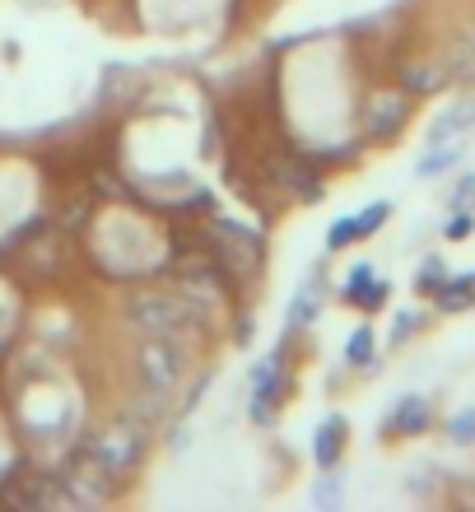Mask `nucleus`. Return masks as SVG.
<instances>
[{"instance_id":"nucleus-12","label":"nucleus","mask_w":475,"mask_h":512,"mask_svg":"<svg viewBox=\"0 0 475 512\" xmlns=\"http://www.w3.org/2000/svg\"><path fill=\"white\" fill-rule=\"evenodd\" d=\"M443 84H448V70L443 66H406L401 70V89H406L410 98L434 94V89H443Z\"/></svg>"},{"instance_id":"nucleus-16","label":"nucleus","mask_w":475,"mask_h":512,"mask_svg":"<svg viewBox=\"0 0 475 512\" xmlns=\"http://www.w3.org/2000/svg\"><path fill=\"white\" fill-rule=\"evenodd\" d=\"M313 317H317V289L308 284V289H299V294H294V303H289V331L313 326Z\"/></svg>"},{"instance_id":"nucleus-14","label":"nucleus","mask_w":475,"mask_h":512,"mask_svg":"<svg viewBox=\"0 0 475 512\" xmlns=\"http://www.w3.org/2000/svg\"><path fill=\"white\" fill-rule=\"evenodd\" d=\"M313 503L322 512H336L340 503H345V475H340V466H331V471L317 475V485H313Z\"/></svg>"},{"instance_id":"nucleus-2","label":"nucleus","mask_w":475,"mask_h":512,"mask_svg":"<svg viewBox=\"0 0 475 512\" xmlns=\"http://www.w3.org/2000/svg\"><path fill=\"white\" fill-rule=\"evenodd\" d=\"M145 438H150V429H140L136 419H122L117 429H108L103 438H98L89 457H94L98 466H103V475L112 480V475H126L140 461V452H145Z\"/></svg>"},{"instance_id":"nucleus-4","label":"nucleus","mask_w":475,"mask_h":512,"mask_svg":"<svg viewBox=\"0 0 475 512\" xmlns=\"http://www.w3.org/2000/svg\"><path fill=\"white\" fill-rule=\"evenodd\" d=\"M280 359H285V345L271 350L252 368V405H247V410H252L257 424H266V419L280 410V396H285V368H280Z\"/></svg>"},{"instance_id":"nucleus-5","label":"nucleus","mask_w":475,"mask_h":512,"mask_svg":"<svg viewBox=\"0 0 475 512\" xmlns=\"http://www.w3.org/2000/svg\"><path fill=\"white\" fill-rule=\"evenodd\" d=\"M410 117V94H373L364 108V135L373 140V145H382V140H392L401 126H406Z\"/></svg>"},{"instance_id":"nucleus-19","label":"nucleus","mask_w":475,"mask_h":512,"mask_svg":"<svg viewBox=\"0 0 475 512\" xmlns=\"http://www.w3.org/2000/svg\"><path fill=\"white\" fill-rule=\"evenodd\" d=\"M448 438L452 443H475V410H462V415L448 419Z\"/></svg>"},{"instance_id":"nucleus-10","label":"nucleus","mask_w":475,"mask_h":512,"mask_svg":"<svg viewBox=\"0 0 475 512\" xmlns=\"http://www.w3.org/2000/svg\"><path fill=\"white\" fill-rule=\"evenodd\" d=\"M434 298H438V308H443V312L471 308V303H475V270H471V275H443V284L434 289Z\"/></svg>"},{"instance_id":"nucleus-17","label":"nucleus","mask_w":475,"mask_h":512,"mask_svg":"<svg viewBox=\"0 0 475 512\" xmlns=\"http://www.w3.org/2000/svg\"><path fill=\"white\" fill-rule=\"evenodd\" d=\"M350 243H359V233H354V215H340L331 229H326V252H345Z\"/></svg>"},{"instance_id":"nucleus-15","label":"nucleus","mask_w":475,"mask_h":512,"mask_svg":"<svg viewBox=\"0 0 475 512\" xmlns=\"http://www.w3.org/2000/svg\"><path fill=\"white\" fill-rule=\"evenodd\" d=\"M387 219H392V201H373V205H364V210L354 215V233H359V243H364V238H373V233H378L382 224H387Z\"/></svg>"},{"instance_id":"nucleus-18","label":"nucleus","mask_w":475,"mask_h":512,"mask_svg":"<svg viewBox=\"0 0 475 512\" xmlns=\"http://www.w3.org/2000/svg\"><path fill=\"white\" fill-rule=\"evenodd\" d=\"M443 275H448V270H443V256H429V261L420 266V280H415V289H420V294H434L438 284H443Z\"/></svg>"},{"instance_id":"nucleus-11","label":"nucleus","mask_w":475,"mask_h":512,"mask_svg":"<svg viewBox=\"0 0 475 512\" xmlns=\"http://www.w3.org/2000/svg\"><path fill=\"white\" fill-rule=\"evenodd\" d=\"M345 364L350 368H378V336H373V326H354V336L345 340Z\"/></svg>"},{"instance_id":"nucleus-3","label":"nucleus","mask_w":475,"mask_h":512,"mask_svg":"<svg viewBox=\"0 0 475 512\" xmlns=\"http://www.w3.org/2000/svg\"><path fill=\"white\" fill-rule=\"evenodd\" d=\"M210 233H215V261L224 270H233V275H252V270L261 266V238L257 233L238 229V224H229V219H215Z\"/></svg>"},{"instance_id":"nucleus-9","label":"nucleus","mask_w":475,"mask_h":512,"mask_svg":"<svg viewBox=\"0 0 475 512\" xmlns=\"http://www.w3.org/2000/svg\"><path fill=\"white\" fill-rule=\"evenodd\" d=\"M345 443H350V419H345V415H326L322 424H317V433H313V461L322 466V471L340 466Z\"/></svg>"},{"instance_id":"nucleus-21","label":"nucleus","mask_w":475,"mask_h":512,"mask_svg":"<svg viewBox=\"0 0 475 512\" xmlns=\"http://www.w3.org/2000/svg\"><path fill=\"white\" fill-rule=\"evenodd\" d=\"M396 331H392V345H401V340H406V336H415V326H420V312H396Z\"/></svg>"},{"instance_id":"nucleus-1","label":"nucleus","mask_w":475,"mask_h":512,"mask_svg":"<svg viewBox=\"0 0 475 512\" xmlns=\"http://www.w3.org/2000/svg\"><path fill=\"white\" fill-rule=\"evenodd\" d=\"M136 373L145 387L168 391L182 373H187V354L177 345V336H145V345L136 350Z\"/></svg>"},{"instance_id":"nucleus-6","label":"nucleus","mask_w":475,"mask_h":512,"mask_svg":"<svg viewBox=\"0 0 475 512\" xmlns=\"http://www.w3.org/2000/svg\"><path fill=\"white\" fill-rule=\"evenodd\" d=\"M387 294H392V284L378 280L373 266H354L350 275H345V289H340V298L359 312H378L382 303H387Z\"/></svg>"},{"instance_id":"nucleus-8","label":"nucleus","mask_w":475,"mask_h":512,"mask_svg":"<svg viewBox=\"0 0 475 512\" xmlns=\"http://www.w3.org/2000/svg\"><path fill=\"white\" fill-rule=\"evenodd\" d=\"M271 173H275V182H280L289 196H299V201H317V196H322V177H317V168L313 163H303V159H294V154L275 159Z\"/></svg>"},{"instance_id":"nucleus-7","label":"nucleus","mask_w":475,"mask_h":512,"mask_svg":"<svg viewBox=\"0 0 475 512\" xmlns=\"http://www.w3.org/2000/svg\"><path fill=\"white\" fill-rule=\"evenodd\" d=\"M429 424H434V405L424 401V396H401L396 410L387 415V424H382V433L387 438H420Z\"/></svg>"},{"instance_id":"nucleus-13","label":"nucleus","mask_w":475,"mask_h":512,"mask_svg":"<svg viewBox=\"0 0 475 512\" xmlns=\"http://www.w3.org/2000/svg\"><path fill=\"white\" fill-rule=\"evenodd\" d=\"M466 126H475V103H457L452 112H443L434 122V131H429V145H448L457 131H466Z\"/></svg>"},{"instance_id":"nucleus-20","label":"nucleus","mask_w":475,"mask_h":512,"mask_svg":"<svg viewBox=\"0 0 475 512\" xmlns=\"http://www.w3.org/2000/svg\"><path fill=\"white\" fill-rule=\"evenodd\" d=\"M471 229H475V215H471V210H457V215L448 219V229H443V233H448L452 243H462V238H471Z\"/></svg>"}]
</instances>
